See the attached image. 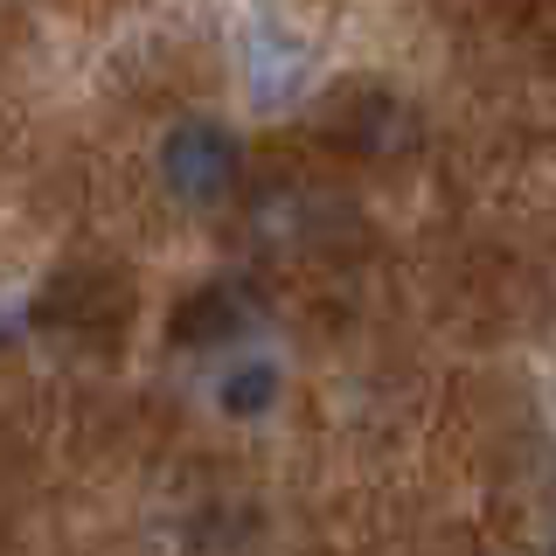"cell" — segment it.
<instances>
[{
	"mask_svg": "<svg viewBox=\"0 0 556 556\" xmlns=\"http://www.w3.org/2000/svg\"><path fill=\"white\" fill-rule=\"evenodd\" d=\"M161 188L181 208H223L243 181V139L223 126V118H174L161 132Z\"/></svg>",
	"mask_w": 556,
	"mask_h": 556,
	"instance_id": "obj_1",
	"label": "cell"
},
{
	"mask_svg": "<svg viewBox=\"0 0 556 556\" xmlns=\"http://www.w3.org/2000/svg\"><path fill=\"white\" fill-rule=\"evenodd\" d=\"M278 396H286V369H278L271 355H237L230 369L216 376V410L237 417V425H257V417H271Z\"/></svg>",
	"mask_w": 556,
	"mask_h": 556,
	"instance_id": "obj_3",
	"label": "cell"
},
{
	"mask_svg": "<svg viewBox=\"0 0 556 556\" xmlns=\"http://www.w3.org/2000/svg\"><path fill=\"white\" fill-rule=\"evenodd\" d=\"M348 139H355L369 161H390V153H404L410 139H417V118H410V104H404V98L369 91V98L355 104V118H348Z\"/></svg>",
	"mask_w": 556,
	"mask_h": 556,
	"instance_id": "obj_4",
	"label": "cell"
},
{
	"mask_svg": "<svg viewBox=\"0 0 556 556\" xmlns=\"http://www.w3.org/2000/svg\"><path fill=\"white\" fill-rule=\"evenodd\" d=\"M257 320H265V300H257V286L230 271V278H202V286L188 292L181 306H174L167 334L181 341V348H223V341L251 334Z\"/></svg>",
	"mask_w": 556,
	"mask_h": 556,
	"instance_id": "obj_2",
	"label": "cell"
},
{
	"mask_svg": "<svg viewBox=\"0 0 556 556\" xmlns=\"http://www.w3.org/2000/svg\"><path fill=\"white\" fill-rule=\"evenodd\" d=\"M313 230V195L306 188H265V195H257V208H251V237L265 243V251H292V243H300Z\"/></svg>",
	"mask_w": 556,
	"mask_h": 556,
	"instance_id": "obj_5",
	"label": "cell"
}]
</instances>
